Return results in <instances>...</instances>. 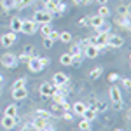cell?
I'll return each mask as SVG.
<instances>
[{"label":"cell","instance_id":"cell-1","mask_svg":"<svg viewBox=\"0 0 131 131\" xmlns=\"http://www.w3.org/2000/svg\"><path fill=\"white\" fill-rule=\"evenodd\" d=\"M0 63L5 68H16L19 60H18V54H14V52H4V56L0 58Z\"/></svg>","mask_w":131,"mask_h":131},{"label":"cell","instance_id":"cell-2","mask_svg":"<svg viewBox=\"0 0 131 131\" xmlns=\"http://www.w3.org/2000/svg\"><path fill=\"white\" fill-rule=\"evenodd\" d=\"M51 19H52V14H51V12H47V10H44V9L35 10V14H33V21H35L37 25H46V23H51Z\"/></svg>","mask_w":131,"mask_h":131},{"label":"cell","instance_id":"cell-3","mask_svg":"<svg viewBox=\"0 0 131 131\" xmlns=\"http://www.w3.org/2000/svg\"><path fill=\"white\" fill-rule=\"evenodd\" d=\"M31 128H33V129H37V131H40V129H54V126H52L46 117H40V115H37V117L33 119Z\"/></svg>","mask_w":131,"mask_h":131},{"label":"cell","instance_id":"cell-4","mask_svg":"<svg viewBox=\"0 0 131 131\" xmlns=\"http://www.w3.org/2000/svg\"><path fill=\"white\" fill-rule=\"evenodd\" d=\"M39 31V25L33 19H23V25H21V33L25 35H33Z\"/></svg>","mask_w":131,"mask_h":131},{"label":"cell","instance_id":"cell-5","mask_svg":"<svg viewBox=\"0 0 131 131\" xmlns=\"http://www.w3.org/2000/svg\"><path fill=\"white\" fill-rule=\"evenodd\" d=\"M52 84H54L56 89H58V88H63V86H67V84H68V75L63 73V72L54 73V75H52Z\"/></svg>","mask_w":131,"mask_h":131},{"label":"cell","instance_id":"cell-6","mask_svg":"<svg viewBox=\"0 0 131 131\" xmlns=\"http://www.w3.org/2000/svg\"><path fill=\"white\" fill-rule=\"evenodd\" d=\"M26 65H28V70L31 73H39V72L44 70V67H42L40 61H39V56H30V60L26 61Z\"/></svg>","mask_w":131,"mask_h":131},{"label":"cell","instance_id":"cell-7","mask_svg":"<svg viewBox=\"0 0 131 131\" xmlns=\"http://www.w3.org/2000/svg\"><path fill=\"white\" fill-rule=\"evenodd\" d=\"M16 40H18V37H16L14 31H7V33H4V35L0 37V42H2L4 47H12Z\"/></svg>","mask_w":131,"mask_h":131},{"label":"cell","instance_id":"cell-8","mask_svg":"<svg viewBox=\"0 0 131 131\" xmlns=\"http://www.w3.org/2000/svg\"><path fill=\"white\" fill-rule=\"evenodd\" d=\"M54 91H56V88H54L52 82H42L40 88H39V93H40V96H44V98H51V94Z\"/></svg>","mask_w":131,"mask_h":131},{"label":"cell","instance_id":"cell-9","mask_svg":"<svg viewBox=\"0 0 131 131\" xmlns=\"http://www.w3.org/2000/svg\"><path fill=\"white\" fill-rule=\"evenodd\" d=\"M98 54H100V49H98L94 44H88V46L82 49V56H84V58H89V60H94Z\"/></svg>","mask_w":131,"mask_h":131},{"label":"cell","instance_id":"cell-10","mask_svg":"<svg viewBox=\"0 0 131 131\" xmlns=\"http://www.w3.org/2000/svg\"><path fill=\"white\" fill-rule=\"evenodd\" d=\"M107 46L112 47V49H119L124 46V39H122L121 35H108V39H107Z\"/></svg>","mask_w":131,"mask_h":131},{"label":"cell","instance_id":"cell-11","mask_svg":"<svg viewBox=\"0 0 131 131\" xmlns=\"http://www.w3.org/2000/svg\"><path fill=\"white\" fill-rule=\"evenodd\" d=\"M108 96H110L112 103H115V101H121V100H122V93H121V89H119L115 84H112V86H110V89H108Z\"/></svg>","mask_w":131,"mask_h":131},{"label":"cell","instance_id":"cell-12","mask_svg":"<svg viewBox=\"0 0 131 131\" xmlns=\"http://www.w3.org/2000/svg\"><path fill=\"white\" fill-rule=\"evenodd\" d=\"M16 117H9V115H4L2 117V126H4V129L7 131H12L14 129V126H16Z\"/></svg>","mask_w":131,"mask_h":131},{"label":"cell","instance_id":"cell-13","mask_svg":"<svg viewBox=\"0 0 131 131\" xmlns=\"http://www.w3.org/2000/svg\"><path fill=\"white\" fill-rule=\"evenodd\" d=\"M61 0H46L44 2V10H47L51 14H56V9H58V5H60Z\"/></svg>","mask_w":131,"mask_h":131},{"label":"cell","instance_id":"cell-14","mask_svg":"<svg viewBox=\"0 0 131 131\" xmlns=\"http://www.w3.org/2000/svg\"><path fill=\"white\" fill-rule=\"evenodd\" d=\"M88 108V105L84 103V101H75L73 105H72V108H70V112L73 114V115H82V112Z\"/></svg>","mask_w":131,"mask_h":131},{"label":"cell","instance_id":"cell-15","mask_svg":"<svg viewBox=\"0 0 131 131\" xmlns=\"http://www.w3.org/2000/svg\"><path fill=\"white\" fill-rule=\"evenodd\" d=\"M105 23V18H101V16H98V14H94V16H91L89 18V21H88V25H89L91 28H98V26H101Z\"/></svg>","mask_w":131,"mask_h":131},{"label":"cell","instance_id":"cell-16","mask_svg":"<svg viewBox=\"0 0 131 131\" xmlns=\"http://www.w3.org/2000/svg\"><path fill=\"white\" fill-rule=\"evenodd\" d=\"M26 96H28V89H26V88L12 89V98H14V100H25Z\"/></svg>","mask_w":131,"mask_h":131},{"label":"cell","instance_id":"cell-17","mask_svg":"<svg viewBox=\"0 0 131 131\" xmlns=\"http://www.w3.org/2000/svg\"><path fill=\"white\" fill-rule=\"evenodd\" d=\"M21 25H23V19H21V18H18V16H16V18H12V19H10V31H14V33H19L21 31Z\"/></svg>","mask_w":131,"mask_h":131},{"label":"cell","instance_id":"cell-18","mask_svg":"<svg viewBox=\"0 0 131 131\" xmlns=\"http://www.w3.org/2000/svg\"><path fill=\"white\" fill-rule=\"evenodd\" d=\"M96 115H98V112L94 110V108H91V107H88L86 110L82 112V119H86V121H94L96 119Z\"/></svg>","mask_w":131,"mask_h":131},{"label":"cell","instance_id":"cell-19","mask_svg":"<svg viewBox=\"0 0 131 131\" xmlns=\"http://www.w3.org/2000/svg\"><path fill=\"white\" fill-rule=\"evenodd\" d=\"M115 25H119L124 30H129V16H117L115 18Z\"/></svg>","mask_w":131,"mask_h":131},{"label":"cell","instance_id":"cell-20","mask_svg":"<svg viewBox=\"0 0 131 131\" xmlns=\"http://www.w3.org/2000/svg\"><path fill=\"white\" fill-rule=\"evenodd\" d=\"M16 4H18V0H0V7H2L4 10L16 9Z\"/></svg>","mask_w":131,"mask_h":131},{"label":"cell","instance_id":"cell-21","mask_svg":"<svg viewBox=\"0 0 131 131\" xmlns=\"http://www.w3.org/2000/svg\"><path fill=\"white\" fill-rule=\"evenodd\" d=\"M72 60H73V56H72L70 52H63V54L60 56V63L63 65V67H70Z\"/></svg>","mask_w":131,"mask_h":131},{"label":"cell","instance_id":"cell-22","mask_svg":"<svg viewBox=\"0 0 131 131\" xmlns=\"http://www.w3.org/2000/svg\"><path fill=\"white\" fill-rule=\"evenodd\" d=\"M4 115H9V117H16V119H18V107H16L14 103L7 105V108H5V114H4Z\"/></svg>","mask_w":131,"mask_h":131},{"label":"cell","instance_id":"cell-23","mask_svg":"<svg viewBox=\"0 0 131 131\" xmlns=\"http://www.w3.org/2000/svg\"><path fill=\"white\" fill-rule=\"evenodd\" d=\"M33 2H35V0H18V4H16V9H18V10H25L26 7H30Z\"/></svg>","mask_w":131,"mask_h":131},{"label":"cell","instance_id":"cell-24","mask_svg":"<svg viewBox=\"0 0 131 131\" xmlns=\"http://www.w3.org/2000/svg\"><path fill=\"white\" fill-rule=\"evenodd\" d=\"M58 40L63 42V44H72V33H70V31H61Z\"/></svg>","mask_w":131,"mask_h":131},{"label":"cell","instance_id":"cell-25","mask_svg":"<svg viewBox=\"0 0 131 131\" xmlns=\"http://www.w3.org/2000/svg\"><path fill=\"white\" fill-rule=\"evenodd\" d=\"M115 14H119V16H129V5H126V4L119 5L115 9Z\"/></svg>","mask_w":131,"mask_h":131},{"label":"cell","instance_id":"cell-26","mask_svg":"<svg viewBox=\"0 0 131 131\" xmlns=\"http://www.w3.org/2000/svg\"><path fill=\"white\" fill-rule=\"evenodd\" d=\"M70 52L72 56H82V49H81V44H72L70 46Z\"/></svg>","mask_w":131,"mask_h":131},{"label":"cell","instance_id":"cell-27","mask_svg":"<svg viewBox=\"0 0 131 131\" xmlns=\"http://www.w3.org/2000/svg\"><path fill=\"white\" fill-rule=\"evenodd\" d=\"M39 30H40L42 37H47L51 31H52V26H51V23H46V25H40L39 26Z\"/></svg>","mask_w":131,"mask_h":131},{"label":"cell","instance_id":"cell-28","mask_svg":"<svg viewBox=\"0 0 131 131\" xmlns=\"http://www.w3.org/2000/svg\"><path fill=\"white\" fill-rule=\"evenodd\" d=\"M96 14L101 16V18H108V16H110V9L107 7V4H105V5H100V9H98Z\"/></svg>","mask_w":131,"mask_h":131},{"label":"cell","instance_id":"cell-29","mask_svg":"<svg viewBox=\"0 0 131 131\" xmlns=\"http://www.w3.org/2000/svg\"><path fill=\"white\" fill-rule=\"evenodd\" d=\"M101 73H103V68L101 67H96V68H93V70L89 72V77L94 81V79H98V77H101Z\"/></svg>","mask_w":131,"mask_h":131},{"label":"cell","instance_id":"cell-30","mask_svg":"<svg viewBox=\"0 0 131 131\" xmlns=\"http://www.w3.org/2000/svg\"><path fill=\"white\" fill-rule=\"evenodd\" d=\"M79 129H81V131H91V129H93V126H91V122H89V121L82 119V121L79 122Z\"/></svg>","mask_w":131,"mask_h":131},{"label":"cell","instance_id":"cell-31","mask_svg":"<svg viewBox=\"0 0 131 131\" xmlns=\"http://www.w3.org/2000/svg\"><path fill=\"white\" fill-rule=\"evenodd\" d=\"M25 84H26V79H25V77H19V79H16V81H14V84H12V89L25 88Z\"/></svg>","mask_w":131,"mask_h":131},{"label":"cell","instance_id":"cell-32","mask_svg":"<svg viewBox=\"0 0 131 131\" xmlns=\"http://www.w3.org/2000/svg\"><path fill=\"white\" fill-rule=\"evenodd\" d=\"M47 39H49V40H52V42H56L58 39H60V33H58V31H54V30H52V31L49 33V35H47Z\"/></svg>","mask_w":131,"mask_h":131},{"label":"cell","instance_id":"cell-33","mask_svg":"<svg viewBox=\"0 0 131 131\" xmlns=\"http://www.w3.org/2000/svg\"><path fill=\"white\" fill-rule=\"evenodd\" d=\"M52 44H54L52 40H49L47 37H44V40H42V46H44L46 49H51V47H52Z\"/></svg>","mask_w":131,"mask_h":131},{"label":"cell","instance_id":"cell-34","mask_svg":"<svg viewBox=\"0 0 131 131\" xmlns=\"http://www.w3.org/2000/svg\"><path fill=\"white\" fill-rule=\"evenodd\" d=\"M39 61H40V65H42V67H47V65L51 63V60L47 58V56H39Z\"/></svg>","mask_w":131,"mask_h":131},{"label":"cell","instance_id":"cell-35","mask_svg":"<svg viewBox=\"0 0 131 131\" xmlns=\"http://www.w3.org/2000/svg\"><path fill=\"white\" fill-rule=\"evenodd\" d=\"M37 115H40V117H46V119H49V117H52L49 112H46V110H42V108H39L37 110Z\"/></svg>","mask_w":131,"mask_h":131},{"label":"cell","instance_id":"cell-36","mask_svg":"<svg viewBox=\"0 0 131 131\" xmlns=\"http://www.w3.org/2000/svg\"><path fill=\"white\" fill-rule=\"evenodd\" d=\"M61 117H63V119H67V121H72V119H73V114H72V112H63V114H61Z\"/></svg>","mask_w":131,"mask_h":131},{"label":"cell","instance_id":"cell-37","mask_svg":"<svg viewBox=\"0 0 131 131\" xmlns=\"http://www.w3.org/2000/svg\"><path fill=\"white\" fill-rule=\"evenodd\" d=\"M93 0H73V4H77V5H89Z\"/></svg>","mask_w":131,"mask_h":131},{"label":"cell","instance_id":"cell-38","mask_svg":"<svg viewBox=\"0 0 131 131\" xmlns=\"http://www.w3.org/2000/svg\"><path fill=\"white\" fill-rule=\"evenodd\" d=\"M65 10H67V5H65V4H63V2H60V5H58V9H56V12H65Z\"/></svg>","mask_w":131,"mask_h":131},{"label":"cell","instance_id":"cell-39","mask_svg":"<svg viewBox=\"0 0 131 131\" xmlns=\"http://www.w3.org/2000/svg\"><path fill=\"white\" fill-rule=\"evenodd\" d=\"M122 107H124V103H122V100H121V101H115V103H114V108H115V110H121Z\"/></svg>","mask_w":131,"mask_h":131},{"label":"cell","instance_id":"cell-40","mask_svg":"<svg viewBox=\"0 0 131 131\" xmlns=\"http://www.w3.org/2000/svg\"><path fill=\"white\" fill-rule=\"evenodd\" d=\"M117 79H119V75H117V73H110V75H108V81H110V82H115Z\"/></svg>","mask_w":131,"mask_h":131},{"label":"cell","instance_id":"cell-41","mask_svg":"<svg viewBox=\"0 0 131 131\" xmlns=\"http://www.w3.org/2000/svg\"><path fill=\"white\" fill-rule=\"evenodd\" d=\"M122 84H124V86H126V88L129 89V86H131V81L128 79V77H124V79H122Z\"/></svg>","mask_w":131,"mask_h":131},{"label":"cell","instance_id":"cell-42","mask_svg":"<svg viewBox=\"0 0 131 131\" xmlns=\"http://www.w3.org/2000/svg\"><path fill=\"white\" fill-rule=\"evenodd\" d=\"M88 21H89V18H82V19L79 21V23H81L82 26H84V25H88Z\"/></svg>","mask_w":131,"mask_h":131},{"label":"cell","instance_id":"cell-43","mask_svg":"<svg viewBox=\"0 0 131 131\" xmlns=\"http://www.w3.org/2000/svg\"><path fill=\"white\" fill-rule=\"evenodd\" d=\"M96 2H98V4H100V5H105V4H107V2H108V0H96Z\"/></svg>","mask_w":131,"mask_h":131},{"label":"cell","instance_id":"cell-44","mask_svg":"<svg viewBox=\"0 0 131 131\" xmlns=\"http://www.w3.org/2000/svg\"><path fill=\"white\" fill-rule=\"evenodd\" d=\"M19 131H28V126H23V128H21Z\"/></svg>","mask_w":131,"mask_h":131},{"label":"cell","instance_id":"cell-45","mask_svg":"<svg viewBox=\"0 0 131 131\" xmlns=\"http://www.w3.org/2000/svg\"><path fill=\"white\" fill-rule=\"evenodd\" d=\"M2 82H4V77H2V75H0V86H2Z\"/></svg>","mask_w":131,"mask_h":131},{"label":"cell","instance_id":"cell-46","mask_svg":"<svg viewBox=\"0 0 131 131\" xmlns=\"http://www.w3.org/2000/svg\"><path fill=\"white\" fill-rule=\"evenodd\" d=\"M40 131H54V129H40Z\"/></svg>","mask_w":131,"mask_h":131},{"label":"cell","instance_id":"cell-47","mask_svg":"<svg viewBox=\"0 0 131 131\" xmlns=\"http://www.w3.org/2000/svg\"><path fill=\"white\" fill-rule=\"evenodd\" d=\"M0 94H2V86H0Z\"/></svg>","mask_w":131,"mask_h":131},{"label":"cell","instance_id":"cell-48","mask_svg":"<svg viewBox=\"0 0 131 131\" xmlns=\"http://www.w3.org/2000/svg\"><path fill=\"white\" fill-rule=\"evenodd\" d=\"M115 131H122V129H115Z\"/></svg>","mask_w":131,"mask_h":131}]
</instances>
